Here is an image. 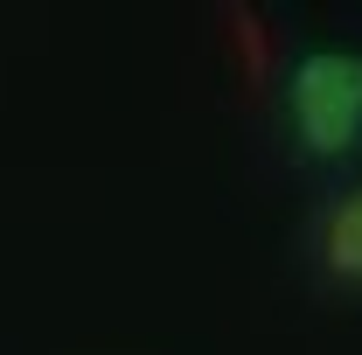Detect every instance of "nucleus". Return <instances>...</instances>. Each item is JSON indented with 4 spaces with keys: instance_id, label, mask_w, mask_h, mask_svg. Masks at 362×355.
I'll list each match as a JSON object with an SVG mask.
<instances>
[{
    "instance_id": "nucleus-2",
    "label": "nucleus",
    "mask_w": 362,
    "mask_h": 355,
    "mask_svg": "<svg viewBox=\"0 0 362 355\" xmlns=\"http://www.w3.org/2000/svg\"><path fill=\"white\" fill-rule=\"evenodd\" d=\"M320 265L334 279H349V286H362V188L327 202V216H320Z\"/></svg>"
},
{
    "instance_id": "nucleus-1",
    "label": "nucleus",
    "mask_w": 362,
    "mask_h": 355,
    "mask_svg": "<svg viewBox=\"0 0 362 355\" xmlns=\"http://www.w3.org/2000/svg\"><path fill=\"white\" fill-rule=\"evenodd\" d=\"M286 119L314 161H341L362 146V56L356 49H307L286 77Z\"/></svg>"
}]
</instances>
